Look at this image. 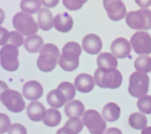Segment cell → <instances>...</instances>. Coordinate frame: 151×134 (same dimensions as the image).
Here are the masks:
<instances>
[{"instance_id":"obj_16","label":"cell","mask_w":151,"mask_h":134,"mask_svg":"<svg viewBox=\"0 0 151 134\" xmlns=\"http://www.w3.org/2000/svg\"><path fill=\"white\" fill-rule=\"evenodd\" d=\"M43 94L42 85L36 80H29L23 86V95L28 100L35 101Z\"/></svg>"},{"instance_id":"obj_24","label":"cell","mask_w":151,"mask_h":134,"mask_svg":"<svg viewBox=\"0 0 151 134\" xmlns=\"http://www.w3.org/2000/svg\"><path fill=\"white\" fill-rule=\"evenodd\" d=\"M24 46L27 51L30 53H37L40 52L43 47V40L38 35H30L25 39Z\"/></svg>"},{"instance_id":"obj_23","label":"cell","mask_w":151,"mask_h":134,"mask_svg":"<svg viewBox=\"0 0 151 134\" xmlns=\"http://www.w3.org/2000/svg\"><path fill=\"white\" fill-rule=\"evenodd\" d=\"M102 115L105 120L109 122L117 121L120 116V108L116 104L109 103L102 109Z\"/></svg>"},{"instance_id":"obj_21","label":"cell","mask_w":151,"mask_h":134,"mask_svg":"<svg viewBox=\"0 0 151 134\" xmlns=\"http://www.w3.org/2000/svg\"><path fill=\"white\" fill-rule=\"evenodd\" d=\"M65 113L69 118H80L84 113V105L80 100L69 102L65 107Z\"/></svg>"},{"instance_id":"obj_18","label":"cell","mask_w":151,"mask_h":134,"mask_svg":"<svg viewBox=\"0 0 151 134\" xmlns=\"http://www.w3.org/2000/svg\"><path fill=\"white\" fill-rule=\"evenodd\" d=\"M54 26L55 29L58 32L68 33L73 28V17L66 12L58 14L54 17Z\"/></svg>"},{"instance_id":"obj_7","label":"cell","mask_w":151,"mask_h":134,"mask_svg":"<svg viewBox=\"0 0 151 134\" xmlns=\"http://www.w3.org/2000/svg\"><path fill=\"white\" fill-rule=\"evenodd\" d=\"M13 25L15 29L24 35H35L39 30V25L33 17L25 12H19L13 17Z\"/></svg>"},{"instance_id":"obj_20","label":"cell","mask_w":151,"mask_h":134,"mask_svg":"<svg viewBox=\"0 0 151 134\" xmlns=\"http://www.w3.org/2000/svg\"><path fill=\"white\" fill-rule=\"evenodd\" d=\"M38 25L42 30L48 31L54 26L53 14L47 8H42L38 13Z\"/></svg>"},{"instance_id":"obj_30","label":"cell","mask_w":151,"mask_h":134,"mask_svg":"<svg viewBox=\"0 0 151 134\" xmlns=\"http://www.w3.org/2000/svg\"><path fill=\"white\" fill-rule=\"evenodd\" d=\"M65 126L68 128L75 134H79L83 130V122L80 118H70L65 123Z\"/></svg>"},{"instance_id":"obj_29","label":"cell","mask_w":151,"mask_h":134,"mask_svg":"<svg viewBox=\"0 0 151 134\" xmlns=\"http://www.w3.org/2000/svg\"><path fill=\"white\" fill-rule=\"evenodd\" d=\"M137 106L141 112L145 114H151V96H144L139 98Z\"/></svg>"},{"instance_id":"obj_34","label":"cell","mask_w":151,"mask_h":134,"mask_svg":"<svg viewBox=\"0 0 151 134\" xmlns=\"http://www.w3.org/2000/svg\"><path fill=\"white\" fill-rule=\"evenodd\" d=\"M42 5L47 8H53L55 7L59 3V0H40Z\"/></svg>"},{"instance_id":"obj_27","label":"cell","mask_w":151,"mask_h":134,"mask_svg":"<svg viewBox=\"0 0 151 134\" xmlns=\"http://www.w3.org/2000/svg\"><path fill=\"white\" fill-rule=\"evenodd\" d=\"M134 68L141 73H147L151 72V58L146 55L138 57L134 62Z\"/></svg>"},{"instance_id":"obj_2","label":"cell","mask_w":151,"mask_h":134,"mask_svg":"<svg viewBox=\"0 0 151 134\" xmlns=\"http://www.w3.org/2000/svg\"><path fill=\"white\" fill-rule=\"evenodd\" d=\"M76 96L75 86L70 82H61L57 89L50 91L47 95V103L53 108H61Z\"/></svg>"},{"instance_id":"obj_36","label":"cell","mask_w":151,"mask_h":134,"mask_svg":"<svg viewBox=\"0 0 151 134\" xmlns=\"http://www.w3.org/2000/svg\"><path fill=\"white\" fill-rule=\"evenodd\" d=\"M56 134H75V133H74L72 130H69L68 128H67L66 126H64V127L59 129V130H58V132L56 133Z\"/></svg>"},{"instance_id":"obj_17","label":"cell","mask_w":151,"mask_h":134,"mask_svg":"<svg viewBox=\"0 0 151 134\" xmlns=\"http://www.w3.org/2000/svg\"><path fill=\"white\" fill-rule=\"evenodd\" d=\"M76 89L82 93H88L91 92L95 85L94 78L87 73H80L75 78L74 81Z\"/></svg>"},{"instance_id":"obj_25","label":"cell","mask_w":151,"mask_h":134,"mask_svg":"<svg viewBox=\"0 0 151 134\" xmlns=\"http://www.w3.org/2000/svg\"><path fill=\"white\" fill-rule=\"evenodd\" d=\"M128 123L130 126L134 130H143L147 125V118L145 114L135 112L129 116Z\"/></svg>"},{"instance_id":"obj_4","label":"cell","mask_w":151,"mask_h":134,"mask_svg":"<svg viewBox=\"0 0 151 134\" xmlns=\"http://www.w3.org/2000/svg\"><path fill=\"white\" fill-rule=\"evenodd\" d=\"M94 80L101 88L116 89L122 84V74L120 71L115 70L98 68L94 72Z\"/></svg>"},{"instance_id":"obj_37","label":"cell","mask_w":151,"mask_h":134,"mask_svg":"<svg viewBox=\"0 0 151 134\" xmlns=\"http://www.w3.org/2000/svg\"><path fill=\"white\" fill-rule=\"evenodd\" d=\"M105 134H123V133L120 129L113 127V128H109V129H108Z\"/></svg>"},{"instance_id":"obj_19","label":"cell","mask_w":151,"mask_h":134,"mask_svg":"<svg viewBox=\"0 0 151 134\" xmlns=\"http://www.w3.org/2000/svg\"><path fill=\"white\" fill-rule=\"evenodd\" d=\"M47 111L45 106L40 102L33 101L28 105L27 114L28 118L33 122H40L44 119Z\"/></svg>"},{"instance_id":"obj_6","label":"cell","mask_w":151,"mask_h":134,"mask_svg":"<svg viewBox=\"0 0 151 134\" xmlns=\"http://www.w3.org/2000/svg\"><path fill=\"white\" fill-rule=\"evenodd\" d=\"M1 101L9 111L14 113H19L25 109V102L20 92L9 89L6 85L4 88L1 84Z\"/></svg>"},{"instance_id":"obj_8","label":"cell","mask_w":151,"mask_h":134,"mask_svg":"<svg viewBox=\"0 0 151 134\" xmlns=\"http://www.w3.org/2000/svg\"><path fill=\"white\" fill-rule=\"evenodd\" d=\"M149 84L150 78L146 73L134 72L130 76L128 92L134 98H141L148 92Z\"/></svg>"},{"instance_id":"obj_22","label":"cell","mask_w":151,"mask_h":134,"mask_svg":"<svg viewBox=\"0 0 151 134\" xmlns=\"http://www.w3.org/2000/svg\"><path fill=\"white\" fill-rule=\"evenodd\" d=\"M97 64L99 68L108 69V70H115L118 66L117 60L116 57L111 53L105 52L101 53L97 59Z\"/></svg>"},{"instance_id":"obj_12","label":"cell","mask_w":151,"mask_h":134,"mask_svg":"<svg viewBox=\"0 0 151 134\" xmlns=\"http://www.w3.org/2000/svg\"><path fill=\"white\" fill-rule=\"evenodd\" d=\"M103 6L112 21H120L126 15V7L121 0H103Z\"/></svg>"},{"instance_id":"obj_11","label":"cell","mask_w":151,"mask_h":134,"mask_svg":"<svg viewBox=\"0 0 151 134\" xmlns=\"http://www.w3.org/2000/svg\"><path fill=\"white\" fill-rule=\"evenodd\" d=\"M130 42L136 54L146 55L151 53V35L145 31L136 32Z\"/></svg>"},{"instance_id":"obj_10","label":"cell","mask_w":151,"mask_h":134,"mask_svg":"<svg viewBox=\"0 0 151 134\" xmlns=\"http://www.w3.org/2000/svg\"><path fill=\"white\" fill-rule=\"evenodd\" d=\"M1 66L9 72L17 70L19 68V51L13 45H6L1 48Z\"/></svg>"},{"instance_id":"obj_13","label":"cell","mask_w":151,"mask_h":134,"mask_svg":"<svg viewBox=\"0 0 151 134\" xmlns=\"http://www.w3.org/2000/svg\"><path fill=\"white\" fill-rule=\"evenodd\" d=\"M132 47L130 43L123 37L116 38L111 43V51L117 59H125L131 53Z\"/></svg>"},{"instance_id":"obj_9","label":"cell","mask_w":151,"mask_h":134,"mask_svg":"<svg viewBox=\"0 0 151 134\" xmlns=\"http://www.w3.org/2000/svg\"><path fill=\"white\" fill-rule=\"evenodd\" d=\"M83 122L91 134H103L106 130V121L94 110H88L83 115Z\"/></svg>"},{"instance_id":"obj_31","label":"cell","mask_w":151,"mask_h":134,"mask_svg":"<svg viewBox=\"0 0 151 134\" xmlns=\"http://www.w3.org/2000/svg\"><path fill=\"white\" fill-rule=\"evenodd\" d=\"M88 0H62V4L66 9L75 11L81 9Z\"/></svg>"},{"instance_id":"obj_26","label":"cell","mask_w":151,"mask_h":134,"mask_svg":"<svg viewBox=\"0 0 151 134\" xmlns=\"http://www.w3.org/2000/svg\"><path fill=\"white\" fill-rule=\"evenodd\" d=\"M61 120V113L57 109L50 108L47 110V114L42 120L44 125L48 127H56L60 124Z\"/></svg>"},{"instance_id":"obj_14","label":"cell","mask_w":151,"mask_h":134,"mask_svg":"<svg viewBox=\"0 0 151 134\" xmlns=\"http://www.w3.org/2000/svg\"><path fill=\"white\" fill-rule=\"evenodd\" d=\"M83 48L90 54H97L102 48V42L101 38L96 34H87L83 39Z\"/></svg>"},{"instance_id":"obj_3","label":"cell","mask_w":151,"mask_h":134,"mask_svg":"<svg viewBox=\"0 0 151 134\" xmlns=\"http://www.w3.org/2000/svg\"><path fill=\"white\" fill-rule=\"evenodd\" d=\"M60 57V51L56 45L45 44L40 51V56L37 59L38 68L42 72H51L56 68Z\"/></svg>"},{"instance_id":"obj_33","label":"cell","mask_w":151,"mask_h":134,"mask_svg":"<svg viewBox=\"0 0 151 134\" xmlns=\"http://www.w3.org/2000/svg\"><path fill=\"white\" fill-rule=\"evenodd\" d=\"M9 134H27V130L23 125L20 123H15L9 128Z\"/></svg>"},{"instance_id":"obj_35","label":"cell","mask_w":151,"mask_h":134,"mask_svg":"<svg viewBox=\"0 0 151 134\" xmlns=\"http://www.w3.org/2000/svg\"><path fill=\"white\" fill-rule=\"evenodd\" d=\"M134 1L139 7L143 9H146L151 6V0H134Z\"/></svg>"},{"instance_id":"obj_32","label":"cell","mask_w":151,"mask_h":134,"mask_svg":"<svg viewBox=\"0 0 151 134\" xmlns=\"http://www.w3.org/2000/svg\"><path fill=\"white\" fill-rule=\"evenodd\" d=\"M10 128V119L5 114H0V133H4Z\"/></svg>"},{"instance_id":"obj_28","label":"cell","mask_w":151,"mask_h":134,"mask_svg":"<svg viewBox=\"0 0 151 134\" xmlns=\"http://www.w3.org/2000/svg\"><path fill=\"white\" fill-rule=\"evenodd\" d=\"M41 5L40 0H21V9L25 13L36 14L41 9Z\"/></svg>"},{"instance_id":"obj_15","label":"cell","mask_w":151,"mask_h":134,"mask_svg":"<svg viewBox=\"0 0 151 134\" xmlns=\"http://www.w3.org/2000/svg\"><path fill=\"white\" fill-rule=\"evenodd\" d=\"M1 41L0 44L2 46L6 45H13L16 47H20L23 44L24 37L21 33L16 31L8 32L3 27H1Z\"/></svg>"},{"instance_id":"obj_5","label":"cell","mask_w":151,"mask_h":134,"mask_svg":"<svg viewBox=\"0 0 151 134\" xmlns=\"http://www.w3.org/2000/svg\"><path fill=\"white\" fill-rule=\"evenodd\" d=\"M127 26L134 30L151 29V10L141 9L127 13L125 17Z\"/></svg>"},{"instance_id":"obj_38","label":"cell","mask_w":151,"mask_h":134,"mask_svg":"<svg viewBox=\"0 0 151 134\" xmlns=\"http://www.w3.org/2000/svg\"><path fill=\"white\" fill-rule=\"evenodd\" d=\"M141 134H151V126L146 127L145 129H143L142 130Z\"/></svg>"},{"instance_id":"obj_1","label":"cell","mask_w":151,"mask_h":134,"mask_svg":"<svg viewBox=\"0 0 151 134\" xmlns=\"http://www.w3.org/2000/svg\"><path fill=\"white\" fill-rule=\"evenodd\" d=\"M82 47L78 43L68 42L62 48V54L59 59V65L61 68L67 72L76 70L80 63V54Z\"/></svg>"}]
</instances>
